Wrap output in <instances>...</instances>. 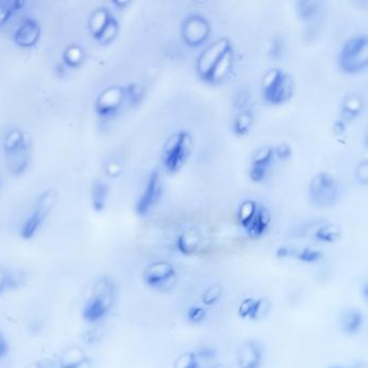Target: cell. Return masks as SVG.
<instances>
[{"instance_id": "484cf974", "label": "cell", "mask_w": 368, "mask_h": 368, "mask_svg": "<svg viewBox=\"0 0 368 368\" xmlns=\"http://www.w3.org/2000/svg\"><path fill=\"white\" fill-rule=\"evenodd\" d=\"M257 209V205L253 200H246V201L243 202L241 207H240L239 213H238L241 225L244 227H247L250 222H252L253 218H254Z\"/></svg>"}, {"instance_id": "f1b7e54d", "label": "cell", "mask_w": 368, "mask_h": 368, "mask_svg": "<svg viewBox=\"0 0 368 368\" xmlns=\"http://www.w3.org/2000/svg\"><path fill=\"white\" fill-rule=\"evenodd\" d=\"M273 150L270 147H262L255 154L253 158V167H267L269 162L273 159Z\"/></svg>"}, {"instance_id": "ac0fdd59", "label": "cell", "mask_w": 368, "mask_h": 368, "mask_svg": "<svg viewBox=\"0 0 368 368\" xmlns=\"http://www.w3.org/2000/svg\"><path fill=\"white\" fill-rule=\"evenodd\" d=\"M232 64H233V54H232L231 49L226 52L222 58H220V61L215 64L213 67L212 71L209 73V76L207 77V80L211 81V82H220L224 80L226 77L229 75L230 71L232 69Z\"/></svg>"}, {"instance_id": "d4e9b609", "label": "cell", "mask_w": 368, "mask_h": 368, "mask_svg": "<svg viewBox=\"0 0 368 368\" xmlns=\"http://www.w3.org/2000/svg\"><path fill=\"white\" fill-rule=\"evenodd\" d=\"M118 33V21L111 16V20L108 21V23L104 27L103 31L100 34V36L96 38V41H99L102 45H111V43H114L115 39L117 38Z\"/></svg>"}, {"instance_id": "603a6c76", "label": "cell", "mask_w": 368, "mask_h": 368, "mask_svg": "<svg viewBox=\"0 0 368 368\" xmlns=\"http://www.w3.org/2000/svg\"><path fill=\"white\" fill-rule=\"evenodd\" d=\"M24 5L22 1H0V28L8 23L13 14L22 10Z\"/></svg>"}, {"instance_id": "4dcf8cb0", "label": "cell", "mask_w": 368, "mask_h": 368, "mask_svg": "<svg viewBox=\"0 0 368 368\" xmlns=\"http://www.w3.org/2000/svg\"><path fill=\"white\" fill-rule=\"evenodd\" d=\"M198 360L197 353L185 352L175 360L174 368H192Z\"/></svg>"}, {"instance_id": "30bf717a", "label": "cell", "mask_w": 368, "mask_h": 368, "mask_svg": "<svg viewBox=\"0 0 368 368\" xmlns=\"http://www.w3.org/2000/svg\"><path fill=\"white\" fill-rule=\"evenodd\" d=\"M209 22L203 16H189L183 24V38L192 47L200 46L205 43L209 38Z\"/></svg>"}, {"instance_id": "9a60e30c", "label": "cell", "mask_w": 368, "mask_h": 368, "mask_svg": "<svg viewBox=\"0 0 368 368\" xmlns=\"http://www.w3.org/2000/svg\"><path fill=\"white\" fill-rule=\"evenodd\" d=\"M203 237L199 229L192 227L187 228L182 235H179L177 245L181 252L186 255L194 254L201 246Z\"/></svg>"}, {"instance_id": "8fae6325", "label": "cell", "mask_w": 368, "mask_h": 368, "mask_svg": "<svg viewBox=\"0 0 368 368\" xmlns=\"http://www.w3.org/2000/svg\"><path fill=\"white\" fill-rule=\"evenodd\" d=\"M175 277V268L171 262H159L149 264L143 271V281L152 288H160Z\"/></svg>"}, {"instance_id": "f35d334b", "label": "cell", "mask_w": 368, "mask_h": 368, "mask_svg": "<svg viewBox=\"0 0 368 368\" xmlns=\"http://www.w3.org/2000/svg\"><path fill=\"white\" fill-rule=\"evenodd\" d=\"M9 288V271L0 266V296Z\"/></svg>"}, {"instance_id": "8992f818", "label": "cell", "mask_w": 368, "mask_h": 368, "mask_svg": "<svg viewBox=\"0 0 368 368\" xmlns=\"http://www.w3.org/2000/svg\"><path fill=\"white\" fill-rule=\"evenodd\" d=\"M311 200L319 207H330L338 196L335 177L327 172H321L313 177L309 187Z\"/></svg>"}, {"instance_id": "1f68e13d", "label": "cell", "mask_w": 368, "mask_h": 368, "mask_svg": "<svg viewBox=\"0 0 368 368\" xmlns=\"http://www.w3.org/2000/svg\"><path fill=\"white\" fill-rule=\"evenodd\" d=\"M320 3L317 1H300L298 3V11L301 18L310 19L318 12Z\"/></svg>"}, {"instance_id": "836d02e7", "label": "cell", "mask_w": 368, "mask_h": 368, "mask_svg": "<svg viewBox=\"0 0 368 368\" xmlns=\"http://www.w3.org/2000/svg\"><path fill=\"white\" fill-rule=\"evenodd\" d=\"M124 90H126V102L130 104L139 103L143 95L141 87L137 84H130V86L124 87Z\"/></svg>"}, {"instance_id": "b9f144b4", "label": "cell", "mask_w": 368, "mask_h": 368, "mask_svg": "<svg viewBox=\"0 0 368 368\" xmlns=\"http://www.w3.org/2000/svg\"><path fill=\"white\" fill-rule=\"evenodd\" d=\"M9 352V343L7 338L3 335V332L0 330V360L5 358Z\"/></svg>"}, {"instance_id": "277c9868", "label": "cell", "mask_w": 368, "mask_h": 368, "mask_svg": "<svg viewBox=\"0 0 368 368\" xmlns=\"http://www.w3.org/2000/svg\"><path fill=\"white\" fill-rule=\"evenodd\" d=\"M192 149V139L186 131L177 132L164 146L163 163L169 172L179 171L188 159Z\"/></svg>"}, {"instance_id": "44dd1931", "label": "cell", "mask_w": 368, "mask_h": 368, "mask_svg": "<svg viewBox=\"0 0 368 368\" xmlns=\"http://www.w3.org/2000/svg\"><path fill=\"white\" fill-rule=\"evenodd\" d=\"M270 222V215L268 213L267 209H257V212L255 214L254 218L250 225L247 226V230L252 237H260L266 229L268 228V225Z\"/></svg>"}, {"instance_id": "2e32d148", "label": "cell", "mask_w": 368, "mask_h": 368, "mask_svg": "<svg viewBox=\"0 0 368 368\" xmlns=\"http://www.w3.org/2000/svg\"><path fill=\"white\" fill-rule=\"evenodd\" d=\"M88 358L84 349L77 345H71L62 352L58 360V368H76Z\"/></svg>"}, {"instance_id": "d6986e66", "label": "cell", "mask_w": 368, "mask_h": 368, "mask_svg": "<svg viewBox=\"0 0 368 368\" xmlns=\"http://www.w3.org/2000/svg\"><path fill=\"white\" fill-rule=\"evenodd\" d=\"M111 19V13H109V11L106 8H103V7L96 8L92 12L88 21V27L89 31H90L94 38L96 39L99 37L100 34L102 33L104 27L107 25Z\"/></svg>"}, {"instance_id": "5bb4252c", "label": "cell", "mask_w": 368, "mask_h": 368, "mask_svg": "<svg viewBox=\"0 0 368 368\" xmlns=\"http://www.w3.org/2000/svg\"><path fill=\"white\" fill-rule=\"evenodd\" d=\"M262 363V348L260 343L246 341L237 350V364L239 368H260Z\"/></svg>"}, {"instance_id": "7dc6e473", "label": "cell", "mask_w": 368, "mask_h": 368, "mask_svg": "<svg viewBox=\"0 0 368 368\" xmlns=\"http://www.w3.org/2000/svg\"><path fill=\"white\" fill-rule=\"evenodd\" d=\"M350 368H367V367H366L365 364L358 363V364H356V365H353L352 367H350Z\"/></svg>"}, {"instance_id": "cb8c5ba5", "label": "cell", "mask_w": 368, "mask_h": 368, "mask_svg": "<svg viewBox=\"0 0 368 368\" xmlns=\"http://www.w3.org/2000/svg\"><path fill=\"white\" fill-rule=\"evenodd\" d=\"M253 115L251 111H242L235 117L233 122V130L239 137L246 135L250 132L253 126Z\"/></svg>"}, {"instance_id": "4316f807", "label": "cell", "mask_w": 368, "mask_h": 368, "mask_svg": "<svg viewBox=\"0 0 368 368\" xmlns=\"http://www.w3.org/2000/svg\"><path fill=\"white\" fill-rule=\"evenodd\" d=\"M317 239L322 242L334 243L341 239V230L336 225H326L317 231Z\"/></svg>"}, {"instance_id": "7a4b0ae2", "label": "cell", "mask_w": 368, "mask_h": 368, "mask_svg": "<svg viewBox=\"0 0 368 368\" xmlns=\"http://www.w3.org/2000/svg\"><path fill=\"white\" fill-rule=\"evenodd\" d=\"M3 148L9 170L13 174H23L30 165L31 139H28L27 134L18 128L9 130L3 139Z\"/></svg>"}, {"instance_id": "d6a6232c", "label": "cell", "mask_w": 368, "mask_h": 368, "mask_svg": "<svg viewBox=\"0 0 368 368\" xmlns=\"http://www.w3.org/2000/svg\"><path fill=\"white\" fill-rule=\"evenodd\" d=\"M321 257H322L321 252L314 250V249H310V247H306L298 254V260L303 262H308V264L319 262Z\"/></svg>"}, {"instance_id": "ee69618b", "label": "cell", "mask_w": 368, "mask_h": 368, "mask_svg": "<svg viewBox=\"0 0 368 368\" xmlns=\"http://www.w3.org/2000/svg\"><path fill=\"white\" fill-rule=\"evenodd\" d=\"M277 154L281 159H288L290 156V147L286 144H281L277 148Z\"/></svg>"}, {"instance_id": "74e56055", "label": "cell", "mask_w": 368, "mask_h": 368, "mask_svg": "<svg viewBox=\"0 0 368 368\" xmlns=\"http://www.w3.org/2000/svg\"><path fill=\"white\" fill-rule=\"evenodd\" d=\"M122 163H119L116 160H111V161L106 165V172L108 176L117 177L118 175L122 174Z\"/></svg>"}, {"instance_id": "4fadbf2b", "label": "cell", "mask_w": 368, "mask_h": 368, "mask_svg": "<svg viewBox=\"0 0 368 368\" xmlns=\"http://www.w3.org/2000/svg\"><path fill=\"white\" fill-rule=\"evenodd\" d=\"M160 196H161V183L159 174L157 172H152L147 181L144 192L141 194L135 207L137 214L139 216H145L154 207Z\"/></svg>"}, {"instance_id": "3957f363", "label": "cell", "mask_w": 368, "mask_h": 368, "mask_svg": "<svg viewBox=\"0 0 368 368\" xmlns=\"http://www.w3.org/2000/svg\"><path fill=\"white\" fill-rule=\"evenodd\" d=\"M368 63V41L366 35H356L349 39L341 49L339 64L347 73H358Z\"/></svg>"}, {"instance_id": "9c48e42d", "label": "cell", "mask_w": 368, "mask_h": 368, "mask_svg": "<svg viewBox=\"0 0 368 368\" xmlns=\"http://www.w3.org/2000/svg\"><path fill=\"white\" fill-rule=\"evenodd\" d=\"M229 49H231L230 41L227 38H220L211 43L209 47L202 51L197 63V71L200 76L207 80L215 64L220 61V58Z\"/></svg>"}, {"instance_id": "e575fe53", "label": "cell", "mask_w": 368, "mask_h": 368, "mask_svg": "<svg viewBox=\"0 0 368 368\" xmlns=\"http://www.w3.org/2000/svg\"><path fill=\"white\" fill-rule=\"evenodd\" d=\"M269 309L270 306L269 303H268L267 300H256L254 311H253V314L252 317H251V319H253V320H260V319L264 318V317H266V314H267Z\"/></svg>"}, {"instance_id": "c3c4849f", "label": "cell", "mask_w": 368, "mask_h": 368, "mask_svg": "<svg viewBox=\"0 0 368 368\" xmlns=\"http://www.w3.org/2000/svg\"><path fill=\"white\" fill-rule=\"evenodd\" d=\"M211 368H227L226 366L222 365V364H215V365H213Z\"/></svg>"}, {"instance_id": "f6af8a7d", "label": "cell", "mask_w": 368, "mask_h": 368, "mask_svg": "<svg viewBox=\"0 0 368 368\" xmlns=\"http://www.w3.org/2000/svg\"><path fill=\"white\" fill-rule=\"evenodd\" d=\"M283 50V45L281 43V41H279V43H277V41H275V43L273 45V50H271V52H273V58H277V56H280L281 54H282Z\"/></svg>"}, {"instance_id": "816d5d0a", "label": "cell", "mask_w": 368, "mask_h": 368, "mask_svg": "<svg viewBox=\"0 0 368 368\" xmlns=\"http://www.w3.org/2000/svg\"><path fill=\"white\" fill-rule=\"evenodd\" d=\"M0 186H1V184H0Z\"/></svg>"}, {"instance_id": "681fc988", "label": "cell", "mask_w": 368, "mask_h": 368, "mask_svg": "<svg viewBox=\"0 0 368 368\" xmlns=\"http://www.w3.org/2000/svg\"><path fill=\"white\" fill-rule=\"evenodd\" d=\"M198 360L197 363L194 364V366H192V368H202L201 365H200V362Z\"/></svg>"}, {"instance_id": "7c38bea8", "label": "cell", "mask_w": 368, "mask_h": 368, "mask_svg": "<svg viewBox=\"0 0 368 368\" xmlns=\"http://www.w3.org/2000/svg\"><path fill=\"white\" fill-rule=\"evenodd\" d=\"M41 37V26L38 21L25 18L21 22L13 35V41L21 48L31 49L38 43Z\"/></svg>"}, {"instance_id": "ba28073f", "label": "cell", "mask_w": 368, "mask_h": 368, "mask_svg": "<svg viewBox=\"0 0 368 368\" xmlns=\"http://www.w3.org/2000/svg\"><path fill=\"white\" fill-rule=\"evenodd\" d=\"M126 103L124 87L111 86L104 89L95 100V111L104 118L114 116Z\"/></svg>"}, {"instance_id": "bcb514c9", "label": "cell", "mask_w": 368, "mask_h": 368, "mask_svg": "<svg viewBox=\"0 0 368 368\" xmlns=\"http://www.w3.org/2000/svg\"><path fill=\"white\" fill-rule=\"evenodd\" d=\"M76 368H92V360L88 358L80 365L77 366Z\"/></svg>"}, {"instance_id": "60d3db41", "label": "cell", "mask_w": 368, "mask_h": 368, "mask_svg": "<svg viewBox=\"0 0 368 368\" xmlns=\"http://www.w3.org/2000/svg\"><path fill=\"white\" fill-rule=\"evenodd\" d=\"M266 175V168L253 167L250 176L254 182H262Z\"/></svg>"}, {"instance_id": "5b68a950", "label": "cell", "mask_w": 368, "mask_h": 368, "mask_svg": "<svg viewBox=\"0 0 368 368\" xmlns=\"http://www.w3.org/2000/svg\"><path fill=\"white\" fill-rule=\"evenodd\" d=\"M262 94L270 104H282L292 97V79L279 69H270L262 79Z\"/></svg>"}, {"instance_id": "ab89813d", "label": "cell", "mask_w": 368, "mask_h": 368, "mask_svg": "<svg viewBox=\"0 0 368 368\" xmlns=\"http://www.w3.org/2000/svg\"><path fill=\"white\" fill-rule=\"evenodd\" d=\"M358 181L362 184H366L368 181V167L367 162L364 161L358 165V173H356Z\"/></svg>"}, {"instance_id": "52a82bcc", "label": "cell", "mask_w": 368, "mask_h": 368, "mask_svg": "<svg viewBox=\"0 0 368 368\" xmlns=\"http://www.w3.org/2000/svg\"><path fill=\"white\" fill-rule=\"evenodd\" d=\"M54 194L51 190L43 192L35 209L31 213V215L24 220L21 227V237L24 240H31L35 237L36 233L41 229L43 222L47 218V215L50 212L51 207L54 205Z\"/></svg>"}, {"instance_id": "7402d4cb", "label": "cell", "mask_w": 368, "mask_h": 368, "mask_svg": "<svg viewBox=\"0 0 368 368\" xmlns=\"http://www.w3.org/2000/svg\"><path fill=\"white\" fill-rule=\"evenodd\" d=\"M62 58L66 66H69L71 69H77L84 62V49L78 45H71L64 50Z\"/></svg>"}, {"instance_id": "7bdbcfd3", "label": "cell", "mask_w": 368, "mask_h": 368, "mask_svg": "<svg viewBox=\"0 0 368 368\" xmlns=\"http://www.w3.org/2000/svg\"><path fill=\"white\" fill-rule=\"evenodd\" d=\"M25 368H54V364L50 360H34Z\"/></svg>"}, {"instance_id": "f907efd6", "label": "cell", "mask_w": 368, "mask_h": 368, "mask_svg": "<svg viewBox=\"0 0 368 368\" xmlns=\"http://www.w3.org/2000/svg\"><path fill=\"white\" fill-rule=\"evenodd\" d=\"M330 368H343V367H341V366H332V367H330Z\"/></svg>"}, {"instance_id": "6da1fadb", "label": "cell", "mask_w": 368, "mask_h": 368, "mask_svg": "<svg viewBox=\"0 0 368 368\" xmlns=\"http://www.w3.org/2000/svg\"><path fill=\"white\" fill-rule=\"evenodd\" d=\"M116 303V286L109 277H102L94 283L90 297L88 298L82 318L89 324L101 322L114 308Z\"/></svg>"}, {"instance_id": "83f0119b", "label": "cell", "mask_w": 368, "mask_h": 368, "mask_svg": "<svg viewBox=\"0 0 368 368\" xmlns=\"http://www.w3.org/2000/svg\"><path fill=\"white\" fill-rule=\"evenodd\" d=\"M363 107V101L360 96L349 95L343 102V113L348 118L358 116Z\"/></svg>"}, {"instance_id": "8d00e7d4", "label": "cell", "mask_w": 368, "mask_h": 368, "mask_svg": "<svg viewBox=\"0 0 368 368\" xmlns=\"http://www.w3.org/2000/svg\"><path fill=\"white\" fill-rule=\"evenodd\" d=\"M205 314H207V313H205V310L203 308L192 307V309L188 311V319H189L192 322L200 323L205 320Z\"/></svg>"}, {"instance_id": "f546056e", "label": "cell", "mask_w": 368, "mask_h": 368, "mask_svg": "<svg viewBox=\"0 0 368 368\" xmlns=\"http://www.w3.org/2000/svg\"><path fill=\"white\" fill-rule=\"evenodd\" d=\"M222 286L220 284H214L209 286L202 295V301L205 306H211L216 303L222 295Z\"/></svg>"}, {"instance_id": "d590c367", "label": "cell", "mask_w": 368, "mask_h": 368, "mask_svg": "<svg viewBox=\"0 0 368 368\" xmlns=\"http://www.w3.org/2000/svg\"><path fill=\"white\" fill-rule=\"evenodd\" d=\"M255 303H256V299H253V298H246L243 300L239 307V314L242 318H251L254 311Z\"/></svg>"}, {"instance_id": "ffe728a7", "label": "cell", "mask_w": 368, "mask_h": 368, "mask_svg": "<svg viewBox=\"0 0 368 368\" xmlns=\"http://www.w3.org/2000/svg\"><path fill=\"white\" fill-rule=\"evenodd\" d=\"M108 186L102 181H96L92 186L91 200L94 211L102 212L106 207L108 198Z\"/></svg>"}, {"instance_id": "e0dca14e", "label": "cell", "mask_w": 368, "mask_h": 368, "mask_svg": "<svg viewBox=\"0 0 368 368\" xmlns=\"http://www.w3.org/2000/svg\"><path fill=\"white\" fill-rule=\"evenodd\" d=\"M363 324V314L356 309L345 311L341 315V328L347 335H356L362 330Z\"/></svg>"}]
</instances>
